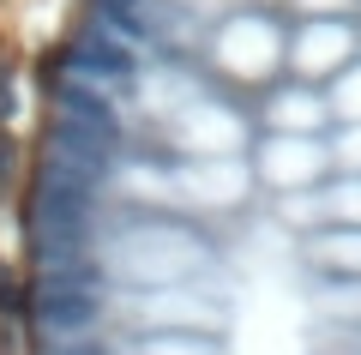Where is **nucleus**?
Here are the masks:
<instances>
[{"mask_svg": "<svg viewBox=\"0 0 361 355\" xmlns=\"http://www.w3.org/2000/svg\"><path fill=\"white\" fill-rule=\"evenodd\" d=\"M133 355H223V343H211V331H139Z\"/></svg>", "mask_w": 361, "mask_h": 355, "instance_id": "7ed1b4c3", "label": "nucleus"}, {"mask_svg": "<svg viewBox=\"0 0 361 355\" xmlns=\"http://www.w3.org/2000/svg\"><path fill=\"white\" fill-rule=\"evenodd\" d=\"M217 54L235 66V73H259V66L271 61V37H265V25H235L229 37L217 42Z\"/></svg>", "mask_w": 361, "mask_h": 355, "instance_id": "f03ea898", "label": "nucleus"}, {"mask_svg": "<svg viewBox=\"0 0 361 355\" xmlns=\"http://www.w3.org/2000/svg\"><path fill=\"white\" fill-rule=\"evenodd\" d=\"M349 42H355V37H349V30H337V25H319V30H307V37H301L295 61H301V66H331L337 54L349 49Z\"/></svg>", "mask_w": 361, "mask_h": 355, "instance_id": "39448f33", "label": "nucleus"}, {"mask_svg": "<svg viewBox=\"0 0 361 355\" xmlns=\"http://www.w3.org/2000/svg\"><path fill=\"white\" fill-rule=\"evenodd\" d=\"M265 163H271V181H307L313 169H319V151H313L307 139H277L265 151Z\"/></svg>", "mask_w": 361, "mask_h": 355, "instance_id": "20e7f679", "label": "nucleus"}, {"mask_svg": "<svg viewBox=\"0 0 361 355\" xmlns=\"http://www.w3.org/2000/svg\"><path fill=\"white\" fill-rule=\"evenodd\" d=\"M283 121H289V127H307V121H313V102L307 97H283Z\"/></svg>", "mask_w": 361, "mask_h": 355, "instance_id": "0eeeda50", "label": "nucleus"}, {"mask_svg": "<svg viewBox=\"0 0 361 355\" xmlns=\"http://www.w3.org/2000/svg\"><path fill=\"white\" fill-rule=\"evenodd\" d=\"M325 211H331L337 223H361V181H343V187L325 199Z\"/></svg>", "mask_w": 361, "mask_h": 355, "instance_id": "423d86ee", "label": "nucleus"}, {"mask_svg": "<svg viewBox=\"0 0 361 355\" xmlns=\"http://www.w3.org/2000/svg\"><path fill=\"white\" fill-rule=\"evenodd\" d=\"M313 259H319L325 277H361V223L337 229V235H319L313 241Z\"/></svg>", "mask_w": 361, "mask_h": 355, "instance_id": "f257e3e1", "label": "nucleus"}]
</instances>
